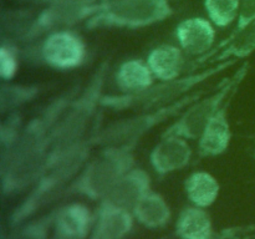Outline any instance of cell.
I'll list each match as a JSON object with an SVG mask.
<instances>
[{
	"label": "cell",
	"instance_id": "9c48e42d",
	"mask_svg": "<svg viewBox=\"0 0 255 239\" xmlns=\"http://www.w3.org/2000/svg\"><path fill=\"white\" fill-rule=\"evenodd\" d=\"M37 56L44 65L57 71H72L85 64L87 46L74 29L57 30L42 37L37 45Z\"/></svg>",
	"mask_w": 255,
	"mask_h": 239
},
{
	"label": "cell",
	"instance_id": "9a60e30c",
	"mask_svg": "<svg viewBox=\"0 0 255 239\" xmlns=\"http://www.w3.org/2000/svg\"><path fill=\"white\" fill-rule=\"evenodd\" d=\"M233 99L229 100L216 116L209 121L204 131L199 136L198 156L201 158H213L222 156L228 151L232 142V127L229 121V107Z\"/></svg>",
	"mask_w": 255,
	"mask_h": 239
},
{
	"label": "cell",
	"instance_id": "484cf974",
	"mask_svg": "<svg viewBox=\"0 0 255 239\" xmlns=\"http://www.w3.org/2000/svg\"><path fill=\"white\" fill-rule=\"evenodd\" d=\"M19 67L17 45L7 40H2L0 47V76L2 81H11Z\"/></svg>",
	"mask_w": 255,
	"mask_h": 239
},
{
	"label": "cell",
	"instance_id": "603a6c76",
	"mask_svg": "<svg viewBox=\"0 0 255 239\" xmlns=\"http://www.w3.org/2000/svg\"><path fill=\"white\" fill-rule=\"evenodd\" d=\"M41 94L40 85L12 84L11 81H2L0 89V110L1 115L17 112L25 105L30 104Z\"/></svg>",
	"mask_w": 255,
	"mask_h": 239
},
{
	"label": "cell",
	"instance_id": "d4e9b609",
	"mask_svg": "<svg viewBox=\"0 0 255 239\" xmlns=\"http://www.w3.org/2000/svg\"><path fill=\"white\" fill-rule=\"evenodd\" d=\"M207 17L219 29L236 24L241 11V0H203Z\"/></svg>",
	"mask_w": 255,
	"mask_h": 239
},
{
	"label": "cell",
	"instance_id": "277c9868",
	"mask_svg": "<svg viewBox=\"0 0 255 239\" xmlns=\"http://www.w3.org/2000/svg\"><path fill=\"white\" fill-rule=\"evenodd\" d=\"M238 61H227L211 64L203 70H193L186 72L181 77L168 81L154 82L151 87L138 94H105L102 97V109L112 111H143L168 106L182 97L202 89L209 80L223 74L233 67Z\"/></svg>",
	"mask_w": 255,
	"mask_h": 239
},
{
	"label": "cell",
	"instance_id": "d6986e66",
	"mask_svg": "<svg viewBox=\"0 0 255 239\" xmlns=\"http://www.w3.org/2000/svg\"><path fill=\"white\" fill-rule=\"evenodd\" d=\"M156 81L146 60H125L115 72V82L120 94H138L151 87Z\"/></svg>",
	"mask_w": 255,
	"mask_h": 239
},
{
	"label": "cell",
	"instance_id": "ac0fdd59",
	"mask_svg": "<svg viewBox=\"0 0 255 239\" xmlns=\"http://www.w3.org/2000/svg\"><path fill=\"white\" fill-rule=\"evenodd\" d=\"M132 212L119 209H97L89 239H124L133 229Z\"/></svg>",
	"mask_w": 255,
	"mask_h": 239
},
{
	"label": "cell",
	"instance_id": "4fadbf2b",
	"mask_svg": "<svg viewBox=\"0 0 255 239\" xmlns=\"http://www.w3.org/2000/svg\"><path fill=\"white\" fill-rule=\"evenodd\" d=\"M174 36L184 54L201 59L214 49L217 32L208 17L191 16L177 24Z\"/></svg>",
	"mask_w": 255,
	"mask_h": 239
},
{
	"label": "cell",
	"instance_id": "8fae6325",
	"mask_svg": "<svg viewBox=\"0 0 255 239\" xmlns=\"http://www.w3.org/2000/svg\"><path fill=\"white\" fill-rule=\"evenodd\" d=\"M151 176L139 167H133L119 179L109 193L100 201L97 209H119L132 212L151 191Z\"/></svg>",
	"mask_w": 255,
	"mask_h": 239
},
{
	"label": "cell",
	"instance_id": "cb8c5ba5",
	"mask_svg": "<svg viewBox=\"0 0 255 239\" xmlns=\"http://www.w3.org/2000/svg\"><path fill=\"white\" fill-rule=\"evenodd\" d=\"M56 209L40 217H34L24 223L10 228L1 239H50L54 227Z\"/></svg>",
	"mask_w": 255,
	"mask_h": 239
},
{
	"label": "cell",
	"instance_id": "52a82bcc",
	"mask_svg": "<svg viewBox=\"0 0 255 239\" xmlns=\"http://www.w3.org/2000/svg\"><path fill=\"white\" fill-rule=\"evenodd\" d=\"M174 14L172 0H100L85 26L138 30L161 24Z\"/></svg>",
	"mask_w": 255,
	"mask_h": 239
},
{
	"label": "cell",
	"instance_id": "5bb4252c",
	"mask_svg": "<svg viewBox=\"0 0 255 239\" xmlns=\"http://www.w3.org/2000/svg\"><path fill=\"white\" fill-rule=\"evenodd\" d=\"M94 223L95 216L89 207L72 202L56 209L50 239H89Z\"/></svg>",
	"mask_w": 255,
	"mask_h": 239
},
{
	"label": "cell",
	"instance_id": "7a4b0ae2",
	"mask_svg": "<svg viewBox=\"0 0 255 239\" xmlns=\"http://www.w3.org/2000/svg\"><path fill=\"white\" fill-rule=\"evenodd\" d=\"M110 67V60H104L59 117L52 128L49 164L90 138L92 123L99 116L100 110H102L101 101Z\"/></svg>",
	"mask_w": 255,
	"mask_h": 239
},
{
	"label": "cell",
	"instance_id": "ba28073f",
	"mask_svg": "<svg viewBox=\"0 0 255 239\" xmlns=\"http://www.w3.org/2000/svg\"><path fill=\"white\" fill-rule=\"evenodd\" d=\"M249 71V64L242 65L231 77L224 79L183 110L162 134H176L188 141L198 139L217 112L231 99H234L239 86Z\"/></svg>",
	"mask_w": 255,
	"mask_h": 239
},
{
	"label": "cell",
	"instance_id": "7402d4cb",
	"mask_svg": "<svg viewBox=\"0 0 255 239\" xmlns=\"http://www.w3.org/2000/svg\"><path fill=\"white\" fill-rule=\"evenodd\" d=\"M184 192L192 206L207 209L213 206L221 193L218 179L207 171H196L187 177Z\"/></svg>",
	"mask_w": 255,
	"mask_h": 239
},
{
	"label": "cell",
	"instance_id": "3957f363",
	"mask_svg": "<svg viewBox=\"0 0 255 239\" xmlns=\"http://www.w3.org/2000/svg\"><path fill=\"white\" fill-rule=\"evenodd\" d=\"M94 147L92 136H90L79 147L49 164L39 181L11 212L7 221L9 228L34 218L42 208L65 196L66 189L90 159Z\"/></svg>",
	"mask_w": 255,
	"mask_h": 239
},
{
	"label": "cell",
	"instance_id": "5b68a950",
	"mask_svg": "<svg viewBox=\"0 0 255 239\" xmlns=\"http://www.w3.org/2000/svg\"><path fill=\"white\" fill-rule=\"evenodd\" d=\"M208 90L202 87L168 106L136 111L131 116L122 117L116 121L110 122L101 128H96L91 133L95 147L134 149L141 139L146 137L152 129L158 127L163 122L176 119L186 107H188L194 100L201 97Z\"/></svg>",
	"mask_w": 255,
	"mask_h": 239
},
{
	"label": "cell",
	"instance_id": "e0dca14e",
	"mask_svg": "<svg viewBox=\"0 0 255 239\" xmlns=\"http://www.w3.org/2000/svg\"><path fill=\"white\" fill-rule=\"evenodd\" d=\"M147 65L157 81H168L184 75V51L173 44H161L153 47L146 57Z\"/></svg>",
	"mask_w": 255,
	"mask_h": 239
},
{
	"label": "cell",
	"instance_id": "4316f807",
	"mask_svg": "<svg viewBox=\"0 0 255 239\" xmlns=\"http://www.w3.org/2000/svg\"><path fill=\"white\" fill-rule=\"evenodd\" d=\"M30 4L46 6V5H97L100 0H24Z\"/></svg>",
	"mask_w": 255,
	"mask_h": 239
},
{
	"label": "cell",
	"instance_id": "44dd1931",
	"mask_svg": "<svg viewBox=\"0 0 255 239\" xmlns=\"http://www.w3.org/2000/svg\"><path fill=\"white\" fill-rule=\"evenodd\" d=\"M136 222L151 231L162 229L169 224L172 211L168 202L162 194L149 191L132 211Z\"/></svg>",
	"mask_w": 255,
	"mask_h": 239
},
{
	"label": "cell",
	"instance_id": "30bf717a",
	"mask_svg": "<svg viewBox=\"0 0 255 239\" xmlns=\"http://www.w3.org/2000/svg\"><path fill=\"white\" fill-rule=\"evenodd\" d=\"M99 5V4H97ZM97 5H46L35 14L24 44L30 45L40 41L50 32L57 30L75 29L91 19Z\"/></svg>",
	"mask_w": 255,
	"mask_h": 239
},
{
	"label": "cell",
	"instance_id": "6da1fadb",
	"mask_svg": "<svg viewBox=\"0 0 255 239\" xmlns=\"http://www.w3.org/2000/svg\"><path fill=\"white\" fill-rule=\"evenodd\" d=\"M81 87L77 82L55 96L39 114L22 124L10 146L0 149V182L4 198L27 193L46 171L52 128Z\"/></svg>",
	"mask_w": 255,
	"mask_h": 239
},
{
	"label": "cell",
	"instance_id": "ffe728a7",
	"mask_svg": "<svg viewBox=\"0 0 255 239\" xmlns=\"http://www.w3.org/2000/svg\"><path fill=\"white\" fill-rule=\"evenodd\" d=\"M174 234L178 239H213V221L207 209L196 206L183 208L176 221Z\"/></svg>",
	"mask_w": 255,
	"mask_h": 239
},
{
	"label": "cell",
	"instance_id": "2e32d148",
	"mask_svg": "<svg viewBox=\"0 0 255 239\" xmlns=\"http://www.w3.org/2000/svg\"><path fill=\"white\" fill-rule=\"evenodd\" d=\"M255 52V19L252 20L246 27L237 34L229 35L218 46L214 47L208 55L197 59L194 66L202 64H217V62L227 61V60L247 59Z\"/></svg>",
	"mask_w": 255,
	"mask_h": 239
},
{
	"label": "cell",
	"instance_id": "8992f818",
	"mask_svg": "<svg viewBox=\"0 0 255 239\" xmlns=\"http://www.w3.org/2000/svg\"><path fill=\"white\" fill-rule=\"evenodd\" d=\"M136 167L134 149L101 148L99 156L89 159L65 196H80L100 202L125 173Z\"/></svg>",
	"mask_w": 255,
	"mask_h": 239
},
{
	"label": "cell",
	"instance_id": "7c38bea8",
	"mask_svg": "<svg viewBox=\"0 0 255 239\" xmlns=\"http://www.w3.org/2000/svg\"><path fill=\"white\" fill-rule=\"evenodd\" d=\"M192 156L193 149L188 139L176 134H162L149 152L148 161L157 176L166 177L188 167Z\"/></svg>",
	"mask_w": 255,
	"mask_h": 239
}]
</instances>
